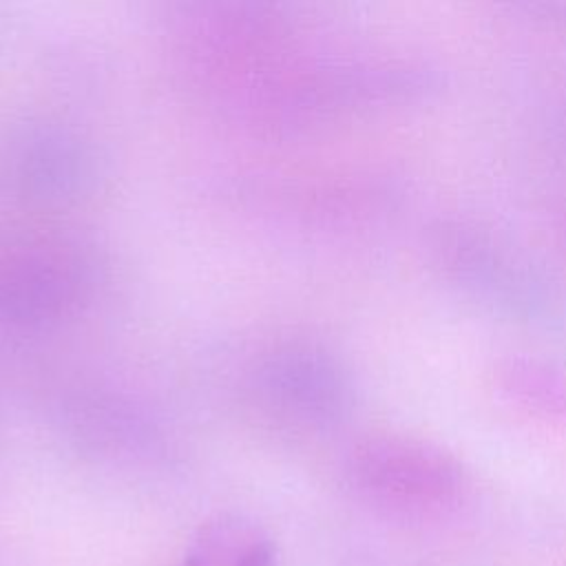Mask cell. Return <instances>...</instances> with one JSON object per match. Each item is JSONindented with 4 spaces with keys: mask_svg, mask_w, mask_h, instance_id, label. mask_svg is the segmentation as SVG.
Returning <instances> with one entry per match:
<instances>
[{
    "mask_svg": "<svg viewBox=\"0 0 566 566\" xmlns=\"http://www.w3.org/2000/svg\"><path fill=\"white\" fill-rule=\"evenodd\" d=\"M358 486L398 506H440L460 489V469L440 449L382 438L360 447L352 462Z\"/></svg>",
    "mask_w": 566,
    "mask_h": 566,
    "instance_id": "obj_1",
    "label": "cell"
},
{
    "mask_svg": "<svg viewBox=\"0 0 566 566\" xmlns=\"http://www.w3.org/2000/svg\"><path fill=\"white\" fill-rule=\"evenodd\" d=\"M184 566H274V546L254 520L221 513L197 528Z\"/></svg>",
    "mask_w": 566,
    "mask_h": 566,
    "instance_id": "obj_2",
    "label": "cell"
},
{
    "mask_svg": "<svg viewBox=\"0 0 566 566\" xmlns=\"http://www.w3.org/2000/svg\"><path fill=\"white\" fill-rule=\"evenodd\" d=\"M272 387L303 411L329 413L343 402V380L329 358L310 349H292L270 367Z\"/></svg>",
    "mask_w": 566,
    "mask_h": 566,
    "instance_id": "obj_3",
    "label": "cell"
}]
</instances>
